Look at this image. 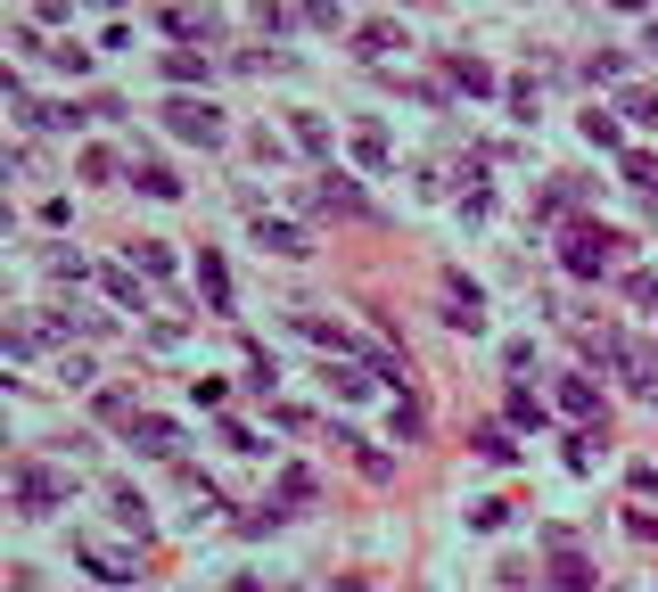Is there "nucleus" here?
<instances>
[{
	"label": "nucleus",
	"mask_w": 658,
	"mask_h": 592,
	"mask_svg": "<svg viewBox=\"0 0 658 592\" xmlns=\"http://www.w3.org/2000/svg\"><path fill=\"white\" fill-rule=\"evenodd\" d=\"M58 494H67V485H58V470H41V461H17V511H26V519L58 511Z\"/></svg>",
	"instance_id": "1"
},
{
	"label": "nucleus",
	"mask_w": 658,
	"mask_h": 592,
	"mask_svg": "<svg viewBox=\"0 0 658 592\" xmlns=\"http://www.w3.org/2000/svg\"><path fill=\"white\" fill-rule=\"evenodd\" d=\"M256 239H264V247H281V256H305V247H313V239H305L296 223H272V215L256 223Z\"/></svg>",
	"instance_id": "8"
},
{
	"label": "nucleus",
	"mask_w": 658,
	"mask_h": 592,
	"mask_svg": "<svg viewBox=\"0 0 658 592\" xmlns=\"http://www.w3.org/2000/svg\"><path fill=\"white\" fill-rule=\"evenodd\" d=\"M313 198H322L330 215H371V198H363L354 181H337V174H322V181H313Z\"/></svg>",
	"instance_id": "4"
},
{
	"label": "nucleus",
	"mask_w": 658,
	"mask_h": 592,
	"mask_svg": "<svg viewBox=\"0 0 658 592\" xmlns=\"http://www.w3.org/2000/svg\"><path fill=\"white\" fill-rule=\"evenodd\" d=\"M354 50H363V58H387V50H395V26H363V41H354Z\"/></svg>",
	"instance_id": "12"
},
{
	"label": "nucleus",
	"mask_w": 658,
	"mask_h": 592,
	"mask_svg": "<svg viewBox=\"0 0 658 592\" xmlns=\"http://www.w3.org/2000/svg\"><path fill=\"white\" fill-rule=\"evenodd\" d=\"M165 124H174V132H181V140H206V148H215V140H223V116H215V108H206V99H174V108H165Z\"/></svg>",
	"instance_id": "3"
},
{
	"label": "nucleus",
	"mask_w": 658,
	"mask_h": 592,
	"mask_svg": "<svg viewBox=\"0 0 658 592\" xmlns=\"http://www.w3.org/2000/svg\"><path fill=\"white\" fill-rule=\"evenodd\" d=\"M560 412L592 420V412H601V387H592V378H560Z\"/></svg>",
	"instance_id": "7"
},
{
	"label": "nucleus",
	"mask_w": 658,
	"mask_h": 592,
	"mask_svg": "<svg viewBox=\"0 0 658 592\" xmlns=\"http://www.w3.org/2000/svg\"><path fill=\"white\" fill-rule=\"evenodd\" d=\"M140 189H148V198H181V181L174 174H165V165H140V174H132Z\"/></svg>",
	"instance_id": "9"
},
{
	"label": "nucleus",
	"mask_w": 658,
	"mask_h": 592,
	"mask_svg": "<svg viewBox=\"0 0 658 592\" xmlns=\"http://www.w3.org/2000/svg\"><path fill=\"white\" fill-rule=\"evenodd\" d=\"M511 420H519V428H543V404H536V395L519 387V395H511Z\"/></svg>",
	"instance_id": "13"
},
{
	"label": "nucleus",
	"mask_w": 658,
	"mask_h": 592,
	"mask_svg": "<svg viewBox=\"0 0 658 592\" xmlns=\"http://www.w3.org/2000/svg\"><path fill=\"white\" fill-rule=\"evenodd\" d=\"M198 288H206V313H230V272H223V256H198Z\"/></svg>",
	"instance_id": "5"
},
{
	"label": "nucleus",
	"mask_w": 658,
	"mask_h": 592,
	"mask_svg": "<svg viewBox=\"0 0 658 592\" xmlns=\"http://www.w3.org/2000/svg\"><path fill=\"white\" fill-rule=\"evenodd\" d=\"M132 444H140V453H174V444H181V428H174V420H132Z\"/></svg>",
	"instance_id": "6"
},
{
	"label": "nucleus",
	"mask_w": 658,
	"mask_h": 592,
	"mask_svg": "<svg viewBox=\"0 0 658 592\" xmlns=\"http://www.w3.org/2000/svg\"><path fill=\"white\" fill-rule=\"evenodd\" d=\"M560 256H568V272H577V280H601V272H609V230H568Z\"/></svg>",
	"instance_id": "2"
},
{
	"label": "nucleus",
	"mask_w": 658,
	"mask_h": 592,
	"mask_svg": "<svg viewBox=\"0 0 658 592\" xmlns=\"http://www.w3.org/2000/svg\"><path fill=\"white\" fill-rule=\"evenodd\" d=\"M116 519H124V526H140V535H148V511H140V494H132V485H116Z\"/></svg>",
	"instance_id": "11"
},
{
	"label": "nucleus",
	"mask_w": 658,
	"mask_h": 592,
	"mask_svg": "<svg viewBox=\"0 0 658 592\" xmlns=\"http://www.w3.org/2000/svg\"><path fill=\"white\" fill-rule=\"evenodd\" d=\"M453 82H461V91H494V75H485L478 58H453Z\"/></svg>",
	"instance_id": "10"
}]
</instances>
